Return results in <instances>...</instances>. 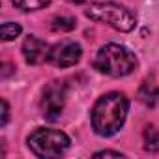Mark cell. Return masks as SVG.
I'll return each instance as SVG.
<instances>
[{
  "mask_svg": "<svg viewBox=\"0 0 159 159\" xmlns=\"http://www.w3.org/2000/svg\"><path fill=\"white\" fill-rule=\"evenodd\" d=\"M137 56L133 51L120 43H107L103 45L94 60V66L99 73H105L109 77H125L133 73L137 67Z\"/></svg>",
  "mask_w": 159,
  "mask_h": 159,
  "instance_id": "cell-2",
  "label": "cell"
},
{
  "mask_svg": "<svg viewBox=\"0 0 159 159\" xmlns=\"http://www.w3.org/2000/svg\"><path fill=\"white\" fill-rule=\"evenodd\" d=\"M84 13L88 19L105 23L118 32H131L137 26L135 13L127 10L125 6H120L114 2H94L90 4V8Z\"/></svg>",
  "mask_w": 159,
  "mask_h": 159,
  "instance_id": "cell-3",
  "label": "cell"
},
{
  "mask_svg": "<svg viewBox=\"0 0 159 159\" xmlns=\"http://www.w3.org/2000/svg\"><path fill=\"white\" fill-rule=\"evenodd\" d=\"M10 69H11V66H10V64H4V71H2V77H8V75L11 73Z\"/></svg>",
  "mask_w": 159,
  "mask_h": 159,
  "instance_id": "cell-15",
  "label": "cell"
},
{
  "mask_svg": "<svg viewBox=\"0 0 159 159\" xmlns=\"http://www.w3.org/2000/svg\"><path fill=\"white\" fill-rule=\"evenodd\" d=\"M21 30L23 28L17 23H4L2 28H0V38H2V41H11L21 34Z\"/></svg>",
  "mask_w": 159,
  "mask_h": 159,
  "instance_id": "cell-11",
  "label": "cell"
},
{
  "mask_svg": "<svg viewBox=\"0 0 159 159\" xmlns=\"http://www.w3.org/2000/svg\"><path fill=\"white\" fill-rule=\"evenodd\" d=\"M83 56V49L77 41H60L54 47H51L49 52V62L56 67H71L75 66Z\"/></svg>",
  "mask_w": 159,
  "mask_h": 159,
  "instance_id": "cell-6",
  "label": "cell"
},
{
  "mask_svg": "<svg viewBox=\"0 0 159 159\" xmlns=\"http://www.w3.org/2000/svg\"><path fill=\"white\" fill-rule=\"evenodd\" d=\"M26 142H28V148L32 150V153L38 157H43V159L60 157L62 153H66V150L71 144L69 137L64 131L49 129V127L36 129L34 133H30Z\"/></svg>",
  "mask_w": 159,
  "mask_h": 159,
  "instance_id": "cell-4",
  "label": "cell"
},
{
  "mask_svg": "<svg viewBox=\"0 0 159 159\" xmlns=\"http://www.w3.org/2000/svg\"><path fill=\"white\" fill-rule=\"evenodd\" d=\"M129 111V101L124 94L120 92H111L101 96L90 114L92 127L99 137H111L120 131L127 118Z\"/></svg>",
  "mask_w": 159,
  "mask_h": 159,
  "instance_id": "cell-1",
  "label": "cell"
},
{
  "mask_svg": "<svg viewBox=\"0 0 159 159\" xmlns=\"http://www.w3.org/2000/svg\"><path fill=\"white\" fill-rule=\"evenodd\" d=\"M144 144H146V150H152V152H157L159 150V129L150 125L146 127L144 131Z\"/></svg>",
  "mask_w": 159,
  "mask_h": 159,
  "instance_id": "cell-10",
  "label": "cell"
},
{
  "mask_svg": "<svg viewBox=\"0 0 159 159\" xmlns=\"http://www.w3.org/2000/svg\"><path fill=\"white\" fill-rule=\"evenodd\" d=\"M64 105H66V86L60 84V83H51L43 88V94H41V112H43V118L54 122L58 120V116L62 114L64 111Z\"/></svg>",
  "mask_w": 159,
  "mask_h": 159,
  "instance_id": "cell-5",
  "label": "cell"
},
{
  "mask_svg": "<svg viewBox=\"0 0 159 159\" xmlns=\"http://www.w3.org/2000/svg\"><path fill=\"white\" fill-rule=\"evenodd\" d=\"M49 52H51V47L41 41L39 38L36 36H28L23 43V54H25V60L32 66H38L45 60H49Z\"/></svg>",
  "mask_w": 159,
  "mask_h": 159,
  "instance_id": "cell-7",
  "label": "cell"
},
{
  "mask_svg": "<svg viewBox=\"0 0 159 159\" xmlns=\"http://www.w3.org/2000/svg\"><path fill=\"white\" fill-rule=\"evenodd\" d=\"M94 157H124V153H120V152H112V150H103V152L94 153Z\"/></svg>",
  "mask_w": 159,
  "mask_h": 159,
  "instance_id": "cell-14",
  "label": "cell"
},
{
  "mask_svg": "<svg viewBox=\"0 0 159 159\" xmlns=\"http://www.w3.org/2000/svg\"><path fill=\"white\" fill-rule=\"evenodd\" d=\"M71 4H83V2H86V0H69Z\"/></svg>",
  "mask_w": 159,
  "mask_h": 159,
  "instance_id": "cell-16",
  "label": "cell"
},
{
  "mask_svg": "<svg viewBox=\"0 0 159 159\" xmlns=\"http://www.w3.org/2000/svg\"><path fill=\"white\" fill-rule=\"evenodd\" d=\"M75 26H77V23H75L73 17H56V19H52L51 28L54 32H71Z\"/></svg>",
  "mask_w": 159,
  "mask_h": 159,
  "instance_id": "cell-12",
  "label": "cell"
},
{
  "mask_svg": "<svg viewBox=\"0 0 159 159\" xmlns=\"http://www.w3.org/2000/svg\"><path fill=\"white\" fill-rule=\"evenodd\" d=\"M15 4V8L23 10V11H34V10H41L45 6H49L51 0H11Z\"/></svg>",
  "mask_w": 159,
  "mask_h": 159,
  "instance_id": "cell-9",
  "label": "cell"
},
{
  "mask_svg": "<svg viewBox=\"0 0 159 159\" xmlns=\"http://www.w3.org/2000/svg\"><path fill=\"white\" fill-rule=\"evenodd\" d=\"M139 101L146 107L159 105V86L153 81H144L139 88Z\"/></svg>",
  "mask_w": 159,
  "mask_h": 159,
  "instance_id": "cell-8",
  "label": "cell"
},
{
  "mask_svg": "<svg viewBox=\"0 0 159 159\" xmlns=\"http://www.w3.org/2000/svg\"><path fill=\"white\" fill-rule=\"evenodd\" d=\"M0 107H2V120H0V125H6L8 124V120H10V107H8V101L6 99H2L0 101Z\"/></svg>",
  "mask_w": 159,
  "mask_h": 159,
  "instance_id": "cell-13",
  "label": "cell"
}]
</instances>
